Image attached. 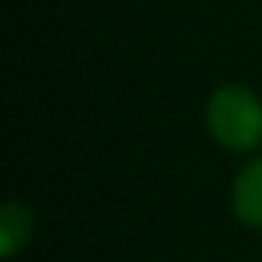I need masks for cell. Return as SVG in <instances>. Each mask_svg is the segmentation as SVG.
<instances>
[{"mask_svg": "<svg viewBox=\"0 0 262 262\" xmlns=\"http://www.w3.org/2000/svg\"><path fill=\"white\" fill-rule=\"evenodd\" d=\"M208 126L219 144L244 152L262 142V103L239 85L221 88L208 103Z\"/></svg>", "mask_w": 262, "mask_h": 262, "instance_id": "cell-1", "label": "cell"}, {"mask_svg": "<svg viewBox=\"0 0 262 262\" xmlns=\"http://www.w3.org/2000/svg\"><path fill=\"white\" fill-rule=\"evenodd\" d=\"M234 211L249 226H262V157L249 162L234 183Z\"/></svg>", "mask_w": 262, "mask_h": 262, "instance_id": "cell-2", "label": "cell"}, {"mask_svg": "<svg viewBox=\"0 0 262 262\" xmlns=\"http://www.w3.org/2000/svg\"><path fill=\"white\" fill-rule=\"evenodd\" d=\"M34 229V219L26 206L8 201L0 208V254L11 257L26 247Z\"/></svg>", "mask_w": 262, "mask_h": 262, "instance_id": "cell-3", "label": "cell"}]
</instances>
